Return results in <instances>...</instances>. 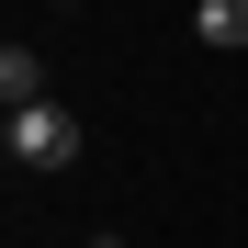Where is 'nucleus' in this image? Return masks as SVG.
Returning a JSON list of instances; mask_svg holds the SVG:
<instances>
[{"mask_svg":"<svg viewBox=\"0 0 248 248\" xmlns=\"http://www.w3.org/2000/svg\"><path fill=\"white\" fill-rule=\"evenodd\" d=\"M0 158H12V170H68V158H79V113L57 91L23 102V113H0Z\"/></svg>","mask_w":248,"mask_h":248,"instance_id":"nucleus-1","label":"nucleus"},{"mask_svg":"<svg viewBox=\"0 0 248 248\" xmlns=\"http://www.w3.org/2000/svg\"><path fill=\"white\" fill-rule=\"evenodd\" d=\"M192 46H226V57H248V0H192Z\"/></svg>","mask_w":248,"mask_h":248,"instance_id":"nucleus-2","label":"nucleus"},{"mask_svg":"<svg viewBox=\"0 0 248 248\" xmlns=\"http://www.w3.org/2000/svg\"><path fill=\"white\" fill-rule=\"evenodd\" d=\"M23 102H46V57L34 46H0V113H23Z\"/></svg>","mask_w":248,"mask_h":248,"instance_id":"nucleus-3","label":"nucleus"},{"mask_svg":"<svg viewBox=\"0 0 248 248\" xmlns=\"http://www.w3.org/2000/svg\"><path fill=\"white\" fill-rule=\"evenodd\" d=\"M91 248H113V237H91Z\"/></svg>","mask_w":248,"mask_h":248,"instance_id":"nucleus-4","label":"nucleus"}]
</instances>
